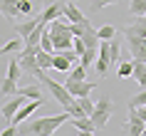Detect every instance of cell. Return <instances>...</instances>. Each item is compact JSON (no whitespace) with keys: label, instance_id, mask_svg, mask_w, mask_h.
Returning <instances> with one entry per match:
<instances>
[{"label":"cell","instance_id":"6da1fadb","mask_svg":"<svg viewBox=\"0 0 146 136\" xmlns=\"http://www.w3.org/2000/svg\"><path fill=\"white\" fill-rule=\"evenodd\" d=\"M67 119L69 114L62 111V114H52V116H42V119L23 121V124H17V129H20V136H52Z\"/></svg>","mask_w":146,"mask_h":136},{"label":"cell","instance_id":"7a4b0ae2","mask_svg":"<svg viewBox=\"0 0 146 136\" xmlns=\"http://www.w3.org/2000/svg\"><path fill=\"white\" fill-rule=\"evenodd\" d=\"M20 77H23V67H20V62H17V57H15V60H10L8 77H5L3 84H0V97H3V99L15 97V94H17V82H20Z\"/></svg>","mask_w":146,"mask_h":136},{"label":"cell","instance_id":"3957f363","mask_svg":"<svg viewBox=\"0 0 146 136\" xmlns=\"http://www.w3.org/2000/svg\"><path fill=\"white\" fill-rule=\"evenodd\" d=\"M37 52H40V45H37V47H23V50H20V54H17V62H20L23 72H27V74L42 79L45 69L37 67Z\"/></svg>","mask_w":146,"mask_h":136},{"label":"cell","instance_id":"277c9868","mask_svg":"<svg viewBox=\"0 0 146 136\" xmlns=\"http://www.w3.org/2000/svg\"><path fill=\"white\" fill-rule=\"evenodd\" d=\"M111 109H114V104H111V99H109V97H102L99 102L94 104V111H92L89 119L94 121V126H97V129H104V126H107L109 116H111Z\"/></svg>","mask_w":146,"mask_h":136},{"label":"cell","instance_id":"5b68a950","mask_svg":"<svg viewBox=\"0 0 146 136\" xmlns=\"http://www.w3.org/2000/svg\"><path fill=\"white\" fill-rule=\"evenodd\" d=\"M25 102H27V99H25L23 94H15V97H8L5 102H3V109H0V114H3V119H5V121L10 124V121L15 119V114H17V111H20V109L25 106Z\"/></svg>","mask_w":146,"mask_h":136},{"label":"cell","instance_id":"8992f818","mask_svg":"<svg viewBox=\"0 0 146 136\" xmlns=\"http://www.w3.org/2000/svg\"><path fill=\"white\" fill-rule=\"evenodd\" d=\"M62 15H64V3H62V0H54V3H50V5L37 15V20H40V25H50L52 20H57V17H62Z\"/></svg>","mask_w":146,"mask_h":136},{"label":"cell","instance_id":"52a82bcc","mask_svg":"<svg viewBox=\"0 0 146 136\" xmlns=\"http://www.w3.org/2000/svg\"><path fill=\"white\" fill-rule=\"evenodd\" d=\"M109 67H111V50H109V40H102V45H99V57H97V62H94V69L104 77V74L109 72Z\"/></svg>","mask_w":146,"mask_h":136},{"label":"cell","instance_id":"ba28073f","mask_svg":"<svg viewBox=\"0 0 146 136\" xmlns=\"http://www.w3.org/2000/svg\"><path fill=\"white\" fill-rule=\"evenodd\" d=\"M64 87H67V92H69L74 99L89 97V94L97 89V84H94V82H87V79H84V82H72V79H67V82H64Z\"/></svg>","mask_w":146,"mask_h":136},{"label":"cell","instance_id":"9c48e42d","mask_svg":"<svg viewBox=\"0 0 146 136\" xmlns=\"http://www.w3.org/2000/svg\"><path fill=\"white\" fill-rule=\"evenodd\" d=\"M0 15L15 25L17 20L23 17L20 15V0H0Z\"/></svg>","mask_w":146,"mask_h":136},{"label":"cell","instance_id":"30bf717a","mask_svg":"<svg viewBox=\"0 0 146 136\" xmlns=\"http://www.w3.org/2000/svg\"><path fill=\"white\" fill-rule=\"evenodd\" d=\"M146 129V121L139 116L136 109H129V119H126V136H141Z\"/></svg>","mask_w":146,"mask_h":136},{"label":"cell","instance_id":"8fae6325","mask_svg":"<svg viewBox=\"0 0 146 136\" xmlns=\"http://www.w3.org/2000/svg\"><path fill=\"white\" fill-rule=\"evenodd\" d=\"M126 47L134 60L146 62V37H126Z\"/></svg>","mask_w":146,"mask_h":136},{"label":"cell","instance_id":"7c38bea8","mask_svg":"<svg viewBox=\"0 0 146 136\" xmlns=\"http://www.w3.org/2000/svg\"><path fill=\"white\" fill-rule=\"evenodd\" d=\"M37 27H40L37 15H35V17H25L23 23H15V32H17V37H23V40H27Z\"/></svg>","mask_w":146,"mask_h":136},{"label":"cell","instance_id":"4fadbf2b","mask_svg":"<svg viewBox=\"0 0 146 136\" xmlns=\"http://www.w3.org/2000/svg\"><path fill=\"white\" fill-rule=\"evenodd\" d=\"M64 15H67L69 23H82V20L87 17L84 13H82L77 5H74V0H67V3H64Z\"/></svg>","mask_w":146,"mask_h":136},{"label":"cell","instance_id":"5bb4252c","mask_svg":"<svg viewBox=\"0 0 146 136\" xmlns=\"http://www.w3.org/2000/svg\"><path fill=\"white\" fill-rule=\"evenodd\" d=\"M131 79H134L141 89H146V62L134 60V74H131Z\"/></svg>","mask_w":146,"mask_h":136},{"label":"cell","instance_id":"9a60e30c","mask_svg":"<svg viewBox=\"0 0 146 136\" xmlns=\"http://www.w3.org/2000/svg\"><path fill=\"white\" fill-rule=\"evenodd\" d=\"M17 94H23L25 99H45L40 84H27V87H17Z\"/></svg>","mask_w":146,"mask_h":136},{"label":"cell","instance_id":"2e32d148","mask_svg":"<svg viewBox=\"0 0 146 136\" xmlns=\"http://www.w3.org/2000/svg\"><path fill=\"white\" fill-rule=\"evenodd\" d=\"M69 121H72V126L77 129V131H97V126H94V121L89 116H79V119H72L69 116Z\"/></svg>","mask_w":146,"mask_h":136},{"label":"cell","instance_id":"e0dca14e","mask_svg":"<svg viewBox=\"0 0 146 136\" xmlns=\"http://www.w3.org/2000/svg\"><path fill=\"white\" fill-rule=\"evenodd\" d=\"M25 47V40L23 37H15V40H10V42H5V45L0 47V54H13V52H20Z\"/></svg>","mask_w":146,"mask_h":136},{"label":"cell","instance_id":"ac0fdd59","mask_svg":"<svg viewBox=\"0 0 146 136\" xmlns=\"http://www.w3.org/2000/svg\"><path fill=\"white\" fill-rule=\"evenodd\" d=\"M52 60H54V54L52 52H45L42 47H40V52H37V67L40 69H52Z\"/></svg>","mask_w":146,"mask_h":136},{"label":"cell","instance_id":"d6986e66","mask_svg":"<svg viewBox=\"0 0 146 136\" xmlns=\"http://www.w3.org/2000/svg\"><path fill=\"white\" fill-rule=\"evenodd\" d=\"M129 13L134 17H144L146 15V0H131L129 3Z\"/></svg>","mask_w":146,"mask_h":136},{"label":"cell","instance_id":"ffe728a7","mask_svg":"<svg viewBox=\"0 0 146 136\" xmlns=\"http://www.w3.org/2000/svg\"><path fill=\"white\" fill-rule=\"evenodd\" d=\"M52 69H60V72H72V62L64 60L62 54H54V60H52Z\"/></svg>","mask_w":146,"mask_h":136},{"label":"cell","instance_id":"44dd1931","mask_svg":"<svg viewBox=\"0 0 146 136\" xmlns=\"http://www.w3.org/2000/svg\"><path fill=\"white\" fill-rule=\"evenodd\" d=\"M141 106H146V89H141L139 94L129 97V109H141Z\"/></svg>","mask_w":146,"mask_h":136},{"label":"cell","instance_id":"7402d4cb","mask_svg":"<svg viewBox=\"0 0 146 136\" xmlns=\"http://www.w3.org/2000/svg\"><path fill=\"white\" fill-rule=\"evenodd\" d=\"M97 37H99V40H114V37H116V27L104 25V27H99V30H97Z\"/></svg>","mask_w":146,"mask_h":136},{"label":"cell","instance_id":"603a6c76","mask_svg":"<svg viewBox=\"0 0 146 136\" xmlns=\"http://www.w3.org/2000/svg\"><path fill=\"white\" fill-rule=\"evenodd\" d=\"M69 79H72V82H84V79H87V69L82 67V64L72 67V72H69Z\"/></svg>","mask_w":146,"mask_h":136},{"label":"cell","instance_id":"cb8c5ba5","mask_svg":"<svg viewBox=\"0 0 146 136\" xmlns=\"http://www.w3.org/2000/svg\"><path fill=\"white\" fill-rule=\"evenodd\" d=\"M109 50H111V64L114 62H121V47H119V40H109Z\"/></svg>","mask_w":146,"mask_h":136},{"label":"cell","instance_id":"d4e9b609","mask_svg":"<svg viewBox=\"0 0 146 136\" xmlns=\"http://www.w3.org/2000/svg\"><path fill=\"white\" fill-rule=\"evenodd\" d=\"M77 104H79V109L87 114V116H92V111H94V104H92V99L89 97H82V99H77Z\"/></svg>","mask_w":146,"mask_h":136},{"label":"cell","instance_id":"484cf974","mask_svg":"<svg viewBox=\"0 0 146 136\" xmlns=\"http://www.w3.org/2000/svg\"><path fill=\"white\" fill-rule=\"evenodd\" d=\"M134 74V62H119V79Z\"/></svg>","mask_w":146,"mask_h":136},{"label":"cell","instance_id":"4316f807","mask_svg":"<svg viewBox=\"0 0 146 136\" xmlns=\"http://www.w3.org/2000/svg\"><path fill=\"white\" fill-rule=\"evenodd\" d=\"M40 47L45 50V52H52L54 54V45H52V37H50V32L45 30V35H42V40H40Z\"/></svg>","mask_w":146,"mask_h":136},{"label":"cell","instance_id":"83f0119b","mask_svg":"<svg viewBox=\"0 0 146 136\" xmlns=\"http://www.w3.org/2000/svg\"><path fill=\"white\" fill-rule=\"evenodd\" d=\"M116 0H92V13H99L102 8H109V5H114Z\"/></svg>","mask_w":146,"mask_h":136},{"label":"cell","instance_id":"f1b7e54d","mask_svg":"<svg viewBox=\"0 0 146 136\" xmlns=\"http://www.w3.org/2000/svg\"><path fill=\"white\" fill-rule=\"evenodd\" d=\"M72 50H74V52H77L79 57H82V54H84V50H87L84 40H82V37H74V45H72Z\"/></svg>","mask_w":146,"mask_h":136},{"label":"cell","instance_id":"f546056e","mask_svg":"<svg viewBox=\"0 0 146 136\" xmlns=\"http://www.w3.org/2000/svg\"><path fill=\"white\" fill-rule=\"evenodd\" d=\"M0 136H20V129L13 126V124H8V129H3V134Z\"/></svg>","mask_w":146,"mask_h":136},{"label":"cell","instance_id":"4dcf8cb0","mask_svg":"<svg viewBox=\"0 0 146 136\" xmlns=\"http://www.w3.org/2000/svg\"><path fill=\"white\" fill-rule=\"evenodd\" d=\"M136 111H139V116H141V119L146 121V106H141V109H136Z\"/></svg>","mask_w":146,"mask_h":136},{"label":"cell","instance_id":"1f68e13d","mask_svg":"<svg viewBox=\"0 0 146 136\" xmlns=\"http://www.w3.org/2000/svg\"><path fill=\"white\" fill-rule=\"evenodd\" d=\"M79 136H94V131H79Z\"/></svg>","mask_w":146,"mask_h":136},{"label":"cell","instance_id":"d6a6232c","mask_svg":"<svg viewBox=\"0 0 146 136\" xmlns=\"http://www.w3.org/2000/svg\"><path fill=\"white\" fill-rule=\"evenodd\" d=\"M141 136H146V129H144V134H141Z\"/></svg>","mask_w":146,"mask_h":136}]
</instances>
